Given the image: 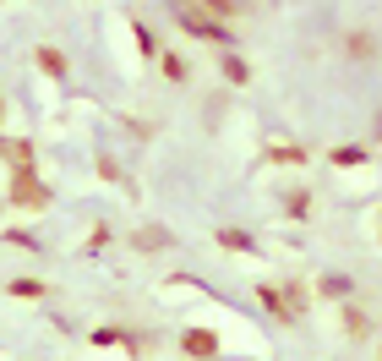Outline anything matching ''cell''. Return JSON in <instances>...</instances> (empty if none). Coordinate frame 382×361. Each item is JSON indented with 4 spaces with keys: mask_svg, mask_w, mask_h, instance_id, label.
Returning <instances> with one entry per match:
<instances>
[{
    "mask_svg": "<svg viewBox=\"0 0 382 361\" xmlns=\"http://www.w3.org/2000/svg\"><path fill=\"white\" fill-rule=\"evenodd\" d=\"M0 115H6V110H0Z\"/></svg>",
    "mask_w": 382,
    "mask_h": 361,
    "instance_id": "5",
    "label": "cell"
},
{
    "mask_svg": "<svg viewBox=\"0 0 382 361\" xmlns=\"http://www.w3.org/2000/svg\"><path fill=\"white\" fill-rule=\"evenodd\" d=\"M39 61H44V71H66V61L55 55V49H39Z\"/></svg>",
    "mask_w": 382,
    "mask_h": 361,
    "instance_id": "3",
    "label": "cell"
},
{
    "mask_svg": "<svg viewBox=\"0 0 382 361\" xmlns=\"http://www.w3.org/2000/svg\"><path fill=\"white\" fill-rule=\"evenodd\" d=\"M186 350H191V356H213V340H208V334H186Z\"/></svg>",
    "mask_w": 382,
    "mask_h": 361,
    "instance_id": "1",
    "label": "cell"
},
{
    "mask_svg": "<svg viewBox=\"0 0 382 361\" xmlns=\"http://www.w3.org/2000/svg\"><path fill=\"white\" fill-rule=\"evenodd\" d=\"M0 148H6V159H11V165H28V143H0Z\"/></svg>",
    "mask_w": 382,
    "mask_h": 361,
    "instance_id": "2",
    "label": "cell"
},
{
    "mask_svg": "<svg viewBox=\"0 0 382 361\" xmlns=\"http://www.w3.org/2000/svg\"><path fill=\"white\" fill-rule=\"evenodd\" d=\"M22 203H44V187H33V181H22V191H17Z\"/></svg>",
    "mask_w": 382,
    "mask_h": 361,
    "instance_id": "4",
    "label": "cell"
}]
</instances>
